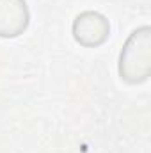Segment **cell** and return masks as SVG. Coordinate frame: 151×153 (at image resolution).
Listing matches in <instances>:
<instances>
[{"label": "cell", "instance_id": "6da1fadb", "mask_svg": "<svg viewBox=\"0 0 151 153\" xmlns=\"http://www.w3.org/2000/svg\"><path fill=\"white\" fill-rule=\"evenodd\" d=\"M117 71L123 82L130 85H137L146 82L151 75V29L150 25H142L135 29L124 41Z\"/></svg>", "mask_w": 151, "mask_h": 153}, {"label": "cell", "instance_id": "7a4b0ae2", "mask_svg": "<svg viewBox=\"0 0 151 153\" xmlns=\"http://www.w3.org/2000/svg\"><path fill=\"white\" fill-rule=\"evenodd\" d=\"M71 34L84 48H98L110 38L109 18L98 11H84L73 20Z\"/></svg>", "mask_w": 151, "mask_h": 153}, {"label": "cell", "instance_id": "3957f363", "mask_svg": "<svg viewBox=\"0 0 151 153\" xmlns=\"http://www.w3.org/2000/svg\"><path fill=\"white\" fill-rule=\"evenodd\" d=\"M30 23V11L25 0H0V38L21 36Z\"/></svg>", "mask_w": 151, "mask_h": 153}]
</instances>
